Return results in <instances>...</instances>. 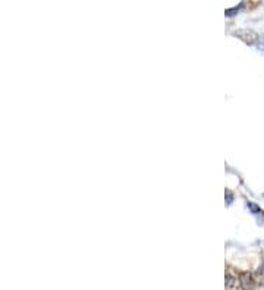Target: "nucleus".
Wrapping results in <instances>:
<instances>
[{
    "mask_svg": "<svg viewBox=\"0 0 264 290\" xmlns=\"http://www.w3.org/2000/svg\"><path fill=\"white\" fill-rule=\"evenodd\" d=\"M240 280H241L242 290H252L256 286V280L250 273H241L240 274Z\"/></svg>",
    "mask_w": 264,
    "mask_h": 290,
    "instance_id": "f257e3e1",
    "label": "nucleus"
},
{
    "mask_svg": "<svg viewBox=\"0 0 264 290\" xmlns=\"http://www.w3.org/2000/svg\"><path fill=\"white\" fill-rule=\"evenodd\" d=\"M257 279L260 280V282H263L264 283V266H262V267L258 268V271H257Z\"/></svg>",
    "mask_w": 264,
    "mask_h": 290,
    "instance_id": "f03ea898",
    "label": "nucleus"
}]
</instances>
